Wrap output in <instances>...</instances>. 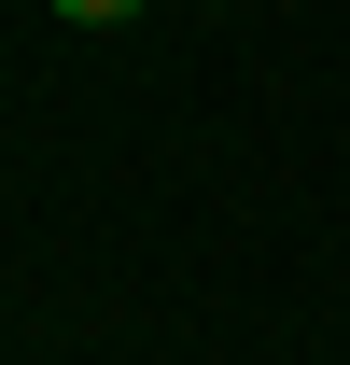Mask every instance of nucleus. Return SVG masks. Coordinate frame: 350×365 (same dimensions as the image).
Here are the masks:
<instances>
[{
    "instance_id": "obj_1",
    "label": "nucleus",
    "mask_w": 350,
    "mask_h": 365,
    "mask_svg": "<svg viewBox=\"0 0 350 365\" xmlns=\"http://www.w3.org/2000/svg\"><path fill=\"white\" fill-rule=\"evenodd\" d=\"M43 14H56V29H127L140 0H43Z\"/></svg>"
}]
</instances>
